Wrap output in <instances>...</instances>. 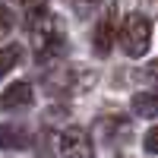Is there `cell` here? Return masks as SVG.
Instances as JSON below:
<instances>
[{"instance_id": "obj_1", "label": "cell", "mask_w": 158, "mask_h": 158, "mask_svg": "<svg viewBox=\"0 0 158 158\" xmlns=\"http://www.w3.org/2000/svg\"><path fill=\"white\" fill-rule=\"evenodd\" d=\"M29 32H32V48L41 60H51L63 51V25L44 10L29 13Z\"/></svg>"}, {"instance_id": "obj_2", "label": "cell", "mask_w": 158, "mask_h": 158, "mask_svg": "<svg viewBox=\"0 0 158 158\" xmlns=\"http://www.w3.org/2000/svg\"><path fill=\"white\" fill-rule=\"evenodd\" d=\"M117 38H120V48L127 57H142L152 44V25L146 16H130L123 29L117 32Z\"/></svg>"}, {"instance_id": "obj_3", "label": "cell", "mask_w": 158, "mask_h": 158, "mask_svg": "<svg viewBox=\"0 0 158 158\" xmlns=\"http://www.w3.org/2000/svg\"><path fill=\"white\" fill-rule=\"evenodd\" d=\"M114 38H117V3H111V6H108V13L101 16V22L95 25L92 44H95L98 54H108L111 44H114Z\"/></svg>"}, {"instance_id": "obj_4", "label": "cell", "mask_w": 158, "mask_h": 158, "mask_svg": "<svg viewBox=\"0 0 158 158\" xmlns=\"http://www.w3.org/2000/svg\"><path fill=\"white\" fill-rule=\"evenodd\" d=\"M60 155H70V158H82V155H92V146H89V136L82 133V130L70 127L67 133L60 136Z\"/></svg>"}, {"instance_id": "obj_5", "label": "cell", "mask_w": 158, "mask_h": 158, "mask_svg": "<svg viewBox=\"0 0 158 158\" xmlns=\"http://www.w3.org/2000/svg\"><path fill=\"white\" fill-rule=\"evenodd\" d=\"M32 85L29 82H13L6 85V92H0V108L6 111H16V108H25V104H32Z\"/></svg>"}, {"instance_id": "obj_6", "label": "cell", "mask_w": 158, "mask_h": 158, "mask_svg": "<svg viewBox=\"0 0 158 158\" xmlns=\"http://www.w3.org/2000/svg\"><path fill=\"white\" fill-rule=\"evenodd\" d=\"M133 111L139 117H158V95H149V92L133 95Z\"/></svg>"}, {"instance_id": "obj_7", "label": "cell", "mask_w": 158, "mask_h": 158, "mask_svg": "<svg viewBox=\"0 0 158 158\" xmlns=\"http://www.w3.org/2000/svg\"><path fill=\"white\" fill-rule=\"evenodd\" d=\"M0 146H6V149H25V146H29V136H25L19 127H0Z\"/></svg>"}, {"instance_id": "obj_8", "label": "cell", "mask_w": 158, "mask_h": 158, "mask_svg": "<svg viewBox=\"0 0 158 158\" xmlns=\"http://www.w3.org/2000/svg\"><path fill=\"white\" fill-rule=\"evenodd\" d=\"M19 60H22V48L19 44H6L3 51H0V76H3L6 70H13Z\"/></svg>"}, {"instance_id": "obj_9", "label": "cell", "mask_w": 158, "mask_h": 158, "mask_svg": "<svg viewBox=\"0 0 158 158\" xmlns=\"http://www.w3.org/2000/svg\"><path fill=\"white\" fill-rule=\"evenodd\" d=\"M101 3L104 0H70V6H73V13L79 19H89L95 10H101Z\"/></svg>"}, {"instance_id": "obj_10", "label": "cell", "mask_w": 158, "mask_h": 158, "mask_svg": "<svg viewBox=\"0 0 158 158\" xmlns=\"http://www.w3.org/2000/svg\"><path fill=\"white\" fill-rule=\"evenodd\" d=\"M10 29H13V13H10L3 3H0V38H6Z\"/></svg>"}, {"instance_id": "obj_11", "label": "cell", "mask_w": 158, "mask_h": 158, "mask_svg": "<svg viewBox=\"0 0 158 158\" xmlns=\"http://www.w3.org/2000/svg\"><path fill=\"white\" fill-rule=\"evenodd\" d=\"M142 146H146V152H149V155H158V127H152L149 133H146Z\"/></svg>"}, {"instance_id": "obj_12", "label": "cell", "mask_w": 158, "mask_h": 158, "mask_svg": "<svg viewBox=\"0 0 158 158\" xmlns=\"http://www.w3.org/2000/svg\"><path fill=\"white\" fill-rule=\"evenodd\" d=\"M25 6H29V13H38V10H44V0H22Z\"/></svg>"}, {"instance_id": "obj_13", "label": "cell", "mask_w": 158, "mask_h": 158, "mask_svg": "<svg viewBox=\"0 0 158 158\" xmlns=\"http://www.w3.org/2000/svg\"><path fill=\"white\" fill-rule=\"evenodd\" d=\"M146 76L152 79V82H158V60H155V63H149V67H146Z\"/></svg>"}]
</instances>
